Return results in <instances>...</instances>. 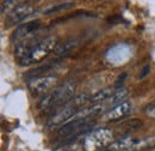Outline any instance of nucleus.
I'll use <instances>...</instances> for the list:
<instances>
[{"mask_svg":"<svg viewBox=\"0 0 155 151\" xmlns=\"http://www.w3.org/2000/svg\"><path fill=\"white\" fill-rule=\"evenodd\" d=\"M56 37L49 36V37L42 38L30 49L24 55L18 59L20 66H29L35 62L42 61L44 58H47L53 49L56 48Z\"/></svg>","mask_w":155,"mask_h":151,"instance_id":"f257e3e1","label":"nucleus"},{"mask_svg":"<svg viewBox=\"0 0 155 151\" xmlns=\"http://www.w3.org/2000/svg\"><path fill=\"white\" fill-rule=\"evenodd\" d=\"M149 70H150V66H149V65H146V66H144V68H143V71H142V73L140 75V77H141V78H143L144 76L149 72Z\"/></svg>","mask_w":155,"mask_h":151,"instance_id":"a211bd4d","label":"nucleus"},{"mask_svg":"<svg viewBox=\"0 0 155 151\" xmlns=\"http://www.w3.org/2000/svg\"><path fill=\"white\" fill-rule=\"evenodd\" d=\"M79 40L75 37L67 38L66 41L58 43L56 46V48L54 49V53L56 57H66L67 54H69L72 51H74L79 46Z\"/></svg>","mask_w":155,"mask_h":151,"instance_id":"9b49d317","label":"nucleus"},{"mask_svg":"<svg viewBox=\"0 0 155 151\" xmlns=\"http://www.w3.org/2000/svg\"><path fill=\"white\" fill-rule=\"evenodd\" d=\"M39 26H41V20L38 19L23 23L16 29V31L13 34V40L15 41H24L29 36H31L34 33H36L39 29Z\"/></svg>","mask_w":155,"mask_h":151,"instance_id":"9d476101","label":"nucleus"},{"mask_svg":"<svg viewBox=\"0 0 155 151\" xmlns=\"http://www.w3.org/2000/svg\"><path fill=\"white\" fill-rule=\"evenodd\" d=\"M155 145V137H144V138H133L125 137L114 142L106 151H135L153 148Z\"/></svg>","mask_w":155,"mask_h":151,"instance_id":"f03ea898","label":"nucleus"},{"mask_svg":"<svg viewBox=\"0 0 155 151\" xmlns=\"http://www.w3.org/2000/svg\"><path fill=\"white\" fill-rule=\"evenodd\" d=\"M114 133L109 128H98L88 133L84 139V149L86 151H98L109 148L114 142Z\"/></svg>","mask_w":155,"mask_h":151,"instance_id":"7ed1b4c3","label":"nucleus"},{"mask_svg":"<svg viewBox=\"0 0 155 151\" xmlns=\"http://www.w3.org/2000/svg\"><path fill=\"white\" fill-rule=\"evenodd\" d=\"M131 112H133V103L130 101H124V102L115 106L114 108H111L105 114L104 119L106 121H116V120H120V119L128 116Z\"/></svg>","mask_w":155,"mask_h":151,"instance_id":"1a4fd4ad","label":"nucleus"},{"mask_svg":"<svg viewBox=\"0 0 155 151\" xmlns=\"http://www.w3.org/2000/svg\"><path fill=\"white\" fill-rule=\"evenodd\" d=\"M78 111L79 109L77 107H74L72 103H68V104L56 109L55 113L48 119V121L45 124L47 128L51 130V128H56V127H62L64 124L69 122L74 118V115L78 113Z\"/></svg>","mask_w":155,"mask_h":151,"instance_id":"39448f33","label":"nucleus"},{"mask_svg":"<svg viewBox=\"0 0 155 151\" xmlns=\"http://www.w3.org/2000/svg\"><path fill=\"white\" fill-rule=\"evenodd\" d=\"M75 83L73 82H67L64 84H62L60 88L55 89V108L54 109H58L66 104H68L75 93Z\"/></svg>","mask_w":155,"mask_h":151,"instance_id":"423d86ee","label":"nucleus"},{"mask_svg":"<svg viewBox=\"0 0 155 151\" xmlns=\"http://www.w3.org/2000/svg\"><path fill=\"white\" fill-rule=\"evenodd\" d=\"M94 121L92 119H72L69 122L64 124L58 131V137H78L80 134L86 133L94 126Z\"/></svg>","mask_w":155,"mask_h":151,"instance_id":"20e7f679","label":"nucleus"},{"mask_svg":"<svg viewBox=\"0 0 155 151\" xmlns=\"http://www.w3.org/2000/svg\"><path fill=\"white\" fill-rule=\"evenodd\" d=\"M34 12H35V9L31 5L19 4V5H17L12 10L11 13H8V16H7V23H8V25L20 23V22H23L25 18L30 17Z\"/></svg>","mask_w":155,"mask_h":151,"instance_id":"6e6552de","label":"nucleus"},{"mask_svg":"<svg viewBox=\"0 0 155 151\" xmlns=\"http://www.w3.org/2000/svg\"><path fill=\"white\" fill-rule=\"evenodd\" d=\"M147 114H148L149 116H152V118H155V103H153L152 106L148 107V112H147Z\"/></svg>","mask_w":155,"mask_h":151,"instance_id":"dca6fc26","label":"nucleus"},{"mask_svg":"<svg viewBox=\"0 0 155 151\" xmlns=\"http://www.w3.org/2000/svg\"><path fill=\"white\" fill-rule=\"evenodd\" d=\"M55 82H56L55 76H42V77L30 80L29 89L34 95H38L41 93L49 90L55 84Z\"/></svg>","mask_w":155,"mask_h":151,"instance_id":"0eeeda50","label":"nucleus"},{"mask_svg":"<svg viewBox=\"0 0 155 151\" xmlns=\"http://www.w3.org/2000/svg\"><path fill=\"white\" fill-rule=\"evenodd\" d=\"M125 77H127V73H122V75L118 77V79H117V82H116V86H119V84L123 83V80H124Z\"/></svg>","mask_w":155,"mask_h":151,"instance_id":"f3484780","label":"nucleus"},{"mask_svg":"<svg viewBox=\"0 0 155 151\" xmlns=\"http://www.w3.org/2000/svg\"><path fill=\"white\" fill-rule=\"evenodd\" d=\"M73 6V2H64V4H58L56 6H53V7H49L48 10L44 11L45 15H50V13H55L58 11H61V10H67L69 7Z\"/></svg>","mask_w":155,"mask_h":151,"instance_id":"4468645a","label":"nucleus"},{"mask_svg":"<svg viewBox=\"0 0 155 151\" xmlns=\"http://www.w3.org/2000/svg\"><path fill=\"white\" fill-rule=\"evenodd\" d=\"M17 2L16 1H13V0H7V1H2L1 2V13H11L12 12V10L17 6L16 5Z\"/></svg>","mask_w":155,"mask_h":151,"instance_id":"2eb2a0df","label":"nucleus"},{"mask_svg":"<svg viewBox=\"0 0 155 151\" xmlns=\"http://www.w3.org/2000/svg\"><path fill=\"white\" fill-rule=\"evenodd\" d=\"M116 93V90L111 86H107V88H104L101 90H99L98 93H96L94 95L91 96L90 98V103H93V104H97L98 102H101V101H105V100H109L111 98L114 94Z\"/></svg>","mask_w":155,"mask_h":151,"instance_id":"f8f14e48","label":"nucleus"},{"mask_svg":"<svg viewBox=\"0 0 155 151\" xmlns=\"http://www.w3.org/2000/svg\"><path fill=\"white\" fill-rule=\"evenodd\" d=\"M127 96H128V90H127L125 88H120V89L116 90V93L114 94V96L110 98V102H111V104L115 107L117 104L124 102Z\"/></svg>","mask_w":155,"mask_h":151,"instance_id":"ddd939ff","label":"nucleus"}]
</instances>
